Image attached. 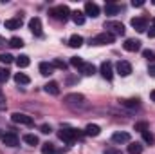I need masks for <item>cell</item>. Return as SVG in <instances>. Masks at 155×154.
<instances>
[{
	"label": "cell",
	"instance_id": "obj_1",
	"mask_svg": "<svg viewBox=\"0 0 155 154\" xmlns=\"http://www.w3.org/2000/svg\"><path fill=\"white\" fill-rule=\"evenodd\" d=\"M83 134H85V132H81V131H78V129H72V127H61V131H58V138H60L63 143H67V145H72L76 140L83 138Z\"/></svg>",
	"mask_w": 155,
	"mask_h": 154
},
{
	"label": "cell",
	"instance_id": "obj_2",
	"mask_svg": "<svg viewBox=\"0 0 155 154\" xmlns=\"http://www.w3.org/2000/svg\"><path fill=\"white\" fill-rule=\"evenodd\" d=\"M63 102H65L69 107H72V109H85V107H87V98H85L83 94H79V93H71V94H67V96L63 98Z\"/></svg>",
	"mask_w": 155,
	"mask_h": 154
},
{
	"label": "cell",
	"instance_id": "obj_3",
	"mask_svg": "<svg viewBox=\"0 0 155 154\" xmlns=\"http://www.w3.org/2000/svg\"><path fill=\"white\" fill-rule=\"evenodd\" d=\"M49 15H51V18H54V20L65 22V20L71 16V9H69L67 5H54V7L49 9Z\"/></svg>",
	"mask_w": 155,
	"mask_h": 154
},
{
	"label": "cell",
	"instance_id": "obj_4",
	"mask_svg": "<svg viewBox=\"0 0 155 154\" xmlns=\"http://www.w3.org/2000/svg\"><path fill=\"white\" fill-rule=\"evenodd\" d=\"M105 29H107V33H110V35H119V37H123L124 35V26L121 24V22H117V20H108V22H105Z\"/></svg>",
	"mask_w": 155,
	"mask_h": 154
},
{
	"label": "cell",
	"instance_id": "obj_5",
	"mask_svg": "<svg viewBox=\"0 0 155 154\" xmlns=\"http://www.w3.org/2000/svg\"><path fill=\"white\" fill-rule=\"evenodd\" d=\"M114 40L116 37L114 35H110V33H99V35H96L94 38L90 40V44L92 45H108V44H114Z\"/></svg>",
	"mask_w": 155,
	"mask_h": 154
},
{
	"label": "cell",
	"instance_id": "obj_6",
	"mask_svg": "<svg viewBox=\"0 0 155 154\" xmlns=\"http://www.w3.org/2000/svg\"><path fill=\"white\" fill-rule=\"evenodd\" d=\"M11 121H13V123H20V125H27V127H31V125L35 123V120H33L31 116L24 114V113H13V114H11Z\"/></svg>",
	"mask_w": 155,
	"mask_h": 154
},
{
	"label": "cell",
	"instance_id": "obj_7",
	"mask_svg": "<svg viewBox=\"0 0 155 154\" xmlns=\"http://www.w3.org/2000/svg\"><path fill=\"white\" fill-rule=\"evenodd\" d=\"M29 29H31V33H33L35 37H43V31H41V20H40L38 16H33V18L29 20Z\"/></svg>",
	"mask_w": 155,
	"mask_h": 154
},
{
	"label": "cell",
	"instance_id": "obj_8",
	"mask_svg": "<svg viewBox=\"0 0 155 154\" xmlns=\"http://www.w3.org/2000/svg\"><path fill=\"white\" fill-rule=\"evenodd\" d=\"M116 69H117V73H119L121 76H128V75H132V64L126 62V60H119V62L116 64Z\"/></svg>",
	"mask_w": 155,
	"mask_h": 154
},
{
	"label": "cell",
	"instance_id": "obj_9",
	"mask_svg": "<svg viewBox=\"0 0 155 154\" xmlns=\"http://www.w3.org/2000/svg\"><path fill=\"white\" fill-rule=\"evenodd\" d=\"M132 27L135 29V31H139V33H143V31H146V26H148V20L144 18V16H135V18H132Z\"/></svg>",
	"mask_w": 155,
	"mask_h": 154
},
{
	"label": "cell",
	"instance_id": "obj_10",
	"mask_svg": "<svg viewBox=\"0 0 155 154\" xmlns=\"http://www.w3.org/2000/svg\"><path fill=\"white\" fill-rule=\"evenodd\" d=\"M18 136L15 134V132H5L4 136H2V143L5 145V147H16L18 145Z\"/></svg>",
	"mask_w": 155,
	"mask_h": 154
},
{
	"label": "cell",
	"instance_id": "obj_11",
	"mask_svg": "<svg viewBox=\"0 0 155 154\" xmlns=\"http://www.w3.org/2000/svg\"><path fill=\"white\" fill-rule=\"evenodd\" d=\"M87 16H92V18H96V16H99V5L96 4V2H87L85 4V11H83Z\"/></svg>",
	"mask_w": 155,
	"mask_h": 154
},
{
	"label": "cell",
	"instance_id": "obj_12",
	"mask_svg": "<svg viewBox=\"0 0 155 154\" xmlns=\"http://www.w3.org/2000/svg\"><path fill=\"white\" fill-rule=\"evenodd\" d=\"M123 47H124V51H128V53H135V51L141 49V42L135 40V38H128V40H124Z\"/></svg>",
	"mask_w": 155,
	"mask_h": 154
},
{
	"label": "cell",
	"instance_id": "obj_13",
	"mask_svg": "<svg viewBox=\"0 0 155 154\" xmlns=\"http://www.w3.org/2000/svg\"><path fill=\"white\" fill-rule=\"evenodd\" d=\"M99 71H101L103 78H105V80H108V82L114 78V69H112V64H110V62H103V64H101V67H99Z\"/></svg>",
	"mask_w": 155,
	"mask_h": 154
},
{
	"label": "cell",
	"instance_id": "obj_14",
	"mask_svg": "<svg viewBox=\"0 0 155 154\" xmlns=\"http://www.w3.org/2000/svg\"><path fill=\"white\" fill-rule=\"evenodd\" d=\"M43 91H45L47 94H51V96H58V94H60V85H58L56 82H49V83L43 85Z\"/></svg>",
	"mask_w": 155,
	"mask_h": 154
},
{
	"label": "cell",
	"instance_id": "obj_15",
	"mask_svg": "<svg viewBox=\"0 0 155 154\" xmlns=\"http://www.w3.org/2000/svg\"><path fill=\"white\" fill-rule=\"evenodd\" d=\"M130 134L128 132H114L112 134V142L114 143H130Z\"/></svg>",
	"mask_w": 155,
	"mask_h": 154
},
{
	"label": "cell",
	"instance_id": "obj_16",
	"mask_svg": "<svg viewBox=\"0 0 155 154\" xmlns=\"http://www.w3.org/2000/svg\"><path fill=\"white\" fill-rule=\"evenodd\" d=\"M22 18L18 16V18H9V20H5V29H11V31H15V29H20L22 27Z\"/></svg>",
	"mask_w": 155,
	"mask_h": 154
},
{
	"label": "cell",
	"instance_id": "obj_17",
	"mask_svg": "<svg viewBox=\"0 0 155 154\" xmlns=\"http://www.w3.org/2000/svg\"><path fill=\"white\" fill-rule=\"evenodd\" d=\"M52 73H54L52 64H49V62H41V64H40V75H41V76H51Z\"/></svg>",
	"mask_w": 155,
	"mask_h": 154
},
{
	"label": "cell",
	"instance_id": "obj_18",
	"mask_svg": "<svg viewBox=\"0 0 155 154\" xmlns=\"http://www.w3.org/2000/svg\"><path fill=\"white\" fill-rule=\"evenodd\" d=\"M121 102V105L123 107H126V109H139V98H128V100H119Z\"/></svg>",
	"mask_w": 155,
	"mask_h": 154
},
{
	"label": "cell",
	"instance_id": "obj_19",
	"mask_svg": "<svg viewBox=\"0 0 155 154\" xmlns=\"http://www.w3.org/2000/svg\"><path fill=\"white\" fill-rule=\"evenodd\" d=\"M99 132H101V127L96 125V123H88L85 127V134L87 136H99Z\"/></svg>",
	"mask_w": 155,
	"mask_h": 154
},
{
	"label": "cell",
	"instance_id": "obj_20",
	"mask_svg": "<svg viewBox=\"0 0 155 154\" xmlns=\"http://www.w3.org/2000/svg\"><path fill=\"white\" fill-rule=\"evenodd\" d=\"M119 11H121V5H117V4H112V2L105 4V13H107L108 16H114V15H119Z\"/></svg>",
	"mask_w": 155,
	"mask_h": 154
},
{
	"label": "cell",
	"instance_id": "obj_21",
	"mask_svg": "<svg viewBox=\"0 0 155 154\" xmlns=\"http://www.w3.org/2000/svg\"><path fill=\"white\" fill-rule=\"evenodd\" d=\"M79 73H81V75H85V76H92V75L96 73V65H94V64H87V62H85V64L81 65Z\"/></svg>",
	"mask_w": 155,
	"mask_h": 154
},
{
	"label": "cell",
	"instance_id": "obj_22",
	"mask_svg": "<svg viewBox=\"0 0 155 154\" xmlns=\"http://www.w3.org/2000/svg\"><path fill=\"white\" fill-rule=\"evenodd\" d=\"M16 65L20 67V69H25V67H29V64H31V60H29V56L27 54H20V56H16Z\"/></svg>",
	"mask_w": 155,
	"mask_h": 154
},
{
	"label": "cell",
	"instance_id": "obj_23",
	"mask_svg": "<svg viewBox=\"0 0 155 154\" xmlns=\"http://www.w3.org/2000/svg\"><path fill=\"white\" fill-rule=\"evenodd\" d=\"M71 18L74 20V24H78V26H83L85 24V13L83 11H72L71 13Z\"/></svg>",
	"mask_w": 155,
	"mask_h": 154
},
{
	"label": "cell",
	"instance_id": "obj_24",
	"mask_svg": "<svg viewBox=\"0 0 155 154\" xmlns=\"http://www.w3.org/2000/svg\"><path fill=\"white\" fill-rule=\"evenodd\" d=\"M15 82H16L18 85H27V83H31V78L27 76L25 73H16V75H15Z\"/></svg>",
	"mask_w": 155,
	"mask_h": 154
},
{
	"label": "cell",
	"instance_id": "obj_25",
	"mask_svg": "<svg viewBox=\"0 0 155 154\" xmlns=\"http://www.w3.org/2000/svg\"><path fill=\"white\" fill-rule=\"evenodd\" d=\"M69 45L74 47V49H76V47H81V45H83V37H79V35H72V37L69 38Z\"/></svg>",
	"mask_w": 155,
	"mask_h": 154
},
{
	"label": "cell",
	"instance_id": "obj_26",
	"mask_svg": "<svg viewBox=\"0 0 155 154\" xmlns=\"http://www.w3.org/2000/svg\"><path fill=\"white\" fill-rule=\"evenodd\" d=\"M128 154H143V145H141L139 142L130 143V145H128Z\"/></svg>",
	"mask_w": 155,
	"mask_h": 154
},
{
	"label": "cell",
	"instance_id": "obj_27",
	"mask_svg": "<svg viewBox=\"0 0 155 154\" xmlns=\"http://www.w3.org/2000/svg\"><path fill=\"white\" fill-rule=\"evenodd\" d=\"M24 142L27 145L35 147V145H38V136H35V134H24Z\"/></svg>",
	"mask_w": 155,
	"mask_h": 154
},
{
	"label": "cell",
	"instance_id": "obj_28",
	"mask_svg": "<svg viewBox=\"0 0 155 154\" xmlns=\"http://www.w3.org/2000/svg\"><path fill=\"white\" fill-rule=\"evenodd\" d=\"M52 67L54 69H60V71H65L67 69V62H63L61 58H54L52 60Z\"/></svg>",
	"mask_w": 155,
	"mask_h": 154
},
{
	"label": "cell",
	"instance_id": "obj_29",
	"mask_svg": "<svg viewBox=\"0 0 155 154\" xmlns=\"http://www.w3.org/2000/svg\"><path fill=\"white\" fill-rule=\"evenodd\" d=\"M41 154H56V149H54V145L52 143H43L41 145Z\"/></svg>",
	"mask_w": 155,
	"mask_h": 154
},
{
	"label": "cell",
	"instance_id": "obj_30",
	"mask_svg": "<svg viewBox=\"0 0 155 154\" xmlns=\"http://www.w3.org/2000/svg\"><path fill=\"white\" fill-rule=\"evenodd\" d=\"M9 80V69L7 67H0V83H5Z\"/></svg>",
	"mask_w": 155,
	"mask_h": 154
},
{
	"label": "cell",
	"instance_id": "obj_31",
	"mask_svg": "<svg viewBox=\"0 0 155 154\" xmlns=\"http://www.w3.org/2000/svg\"><path fill=\"white\" fill-rule=\"evenodd\" d=\"M135 131H139V132L150 131V125H148V121H139V123H135Z\"/></svg>",
	"mask_w": 155,
	"mask_h": 154
},
{
	"label": "cell",
	"instance_id": "obj_32",
	"mask_svg": "<svg viewBox=\"0 0 155 154\" xmlns=\"http://www.w3.org/2000/svg\"><path fill=\"white\" fill-rule=\"evenodd\" d=\"M83 64H85V62H83L79 56H72V58H71V65H72V67H76V69H81V65H83Z\"/></svg>",
	"mask_w": 155,
	"mask_h": 154
},
{
	"label": "cell",
	"instance_id": "obj_33",
	"mask_svg": "<svg viewBox=\"0 0 155 154\" xmlns=\"http://www.w3.org/2000/svg\"><path fill=\"white\" fill-rule=\"evenodd\" d=\"M141 134H143V140H144L146 143H150V145H152V143H153V142H155L153 134H152L150 131H144V132H141Z\"/></svg>",
	"mask_w": 155,
	"mask_h": 154
},
{
	"label": "cell",
	"instance_id": "obj_34",
	"mask_svg": "<svg viewBox=\"0 0 155 154\" xmlns=\"http://www.w3.org/2000/svg\"><path fill=\"white\" fill-rule=\"evenodd\" d=\"M9 45H11V47H22V45H24V40L18 38V37H13V38L9 40Z\"/></svg>",
	"mask_w": 155,
	"mask_h": 154
},
{
	"label": "cell",
	"instance_id": "obj_35",
	"mask_svg": "<svg viewBox=\"0 0 155 154\" xmlns=\"http://www.w3.org/2000/svg\"><path fill=\"white\" fill-rule=\"evenodd\" d=\"M0 62L7 65V64H11V62H13V56H11L9 53H2V54H0Z\"/></svg>",
	"mask_w": 155,
	"mask_h": 154
},
{
	"label": "cell",
	"instance_id": "obj_36",
	"mask_svg": "<svg viewBox=\"0 0 155 154\" xmlns=\"http://www.w3.org/2000/svg\"><path fill=\"white\" fill-rule=\"evenodd\" d=\"M143 56H144L148 62H153L155 60V53L153 51H150V49H144V51H143Z\"/></svg>",
	"mask_w": 155,
	"mask_h": 154
},
{
	"label": "cell",
	"instance_id": "obj_37",
	"mask_svg": "<svg viewBox=\"0 0 155 154\" xmlns=\"http://www.w3.org/2000/svg\"><path fill=\"white\" fill-rule=\"evenodd\" d=\"M40 131H41L43 134H51V132H52V129H51V125H47V123H43V125H40Z\"/></svg>",
	"mask_w": 155,
	"mask_h": 154
},
{
	"label": "cell",
	"instance_id": "obj_38",
	"mask_svg": "<svg viewBox=\"0 0 155 154\" xmlns=\"http://www.w3.org/2000/svg\"><path fill=\"white\" fill-rule=\"evenodd\" d=\"M103 154H121V151H117V149H114V147H108V149H105Z\"/></svg>",
	"mask_w": 155,
	"mask_h": 154
},
{
	"label": "cell",
	"instance_id": "obj_39",
	"mask_svg": "<svg viewBox=\"0 0 155 154\" xmlns=\"http://www.w3.org/2000/svg\"><path fill=\"white\" fill-rule=\"evenodd\" d=\"M132 5H134V7H141V5H144V2H143V0H134Z\"/></svg>",
	"mask_w": 155,
	"mask_h": 154
},
{
	"label": "cell",
	"instance_id": "obj_40",
	"mask_svg": "<svg viewBox=\"0 0 155 154\" xmlns=\"http://www.w3.org/2000/svg\"><path fill=\"white\" fill-rule=\"evenodd\" d=\"M2 107H5V96L0 93V109H2Z\"/></svg>",
	"mask_w": 155,
	"mask_h": 154
},
{
	"label": "cell",
	"instance_id": "obj_41",
	"mask_svg": "<svg viewBox=\"0 0 155 154\" xmlns=\"http://www.w3.org/2000/svg\"><path fill=\"white\" fill-rule=\"evenodd\" d=\"M148 75H150V76H155V64H153V65H150V69H148Z\"/></svg>",
	"mask_w": 155,
	"mask_h": 154
},
{
	"label": "cell",
	"instance_id": "obj_42",
	"mask_svg": "<svg viewBox=\"0 0 155 154\" xmlns=\"http://www.w3.org/2000/svg\"><path fill=\"white\" fill-rule=\"evenodd\" d=\"M148 37H150V38H155V27H152V29L148 31Z\"/></svg>",
	"mask_w": 155,
	"mask_h": 154
},
{
	"label": "cell",
	"instance_id": "obj_43",
	"mask_svg": "<svg viewBox=\"0 0 155 154\" xmlns=\"http://www.w3.org/2000/svg\"><path fill=\"white\" fill-rule=\"evenodd\" d=\"M150 98H152V102H155V89L150 93Z\"/></svg>",
	"mask_w": 155,
	"mask_h": 154
},
{
	"label": "cell",
	"instance_id": "obj_44",
	"mask_svg": "<svg viewBox=\"0 0 155 154\" xmlns=\"http://www.w3.org/2000/svg\"><path fill=\"white\" fill-rule=\"evenodd\" d=\"M152 26H153V27H155V18H153V20H152Z\"/></svg>",
	"mask_w": 155,
	"mask_h": 154
},
{
	"label": "cell",
	"instance_id": "obj_45",
	"mask_svg": "<svg viewBox=\"0 0 155 154\" xmlns=\"http://www.w3.org/2000/svg\"><path fill=\"white\" fill-rule=\"evenodd\" d=\"M153 5H155V0H153Z\"/></svg>",
	"mask_w": 155,
	"mask_h": 154
}]
</instances>
